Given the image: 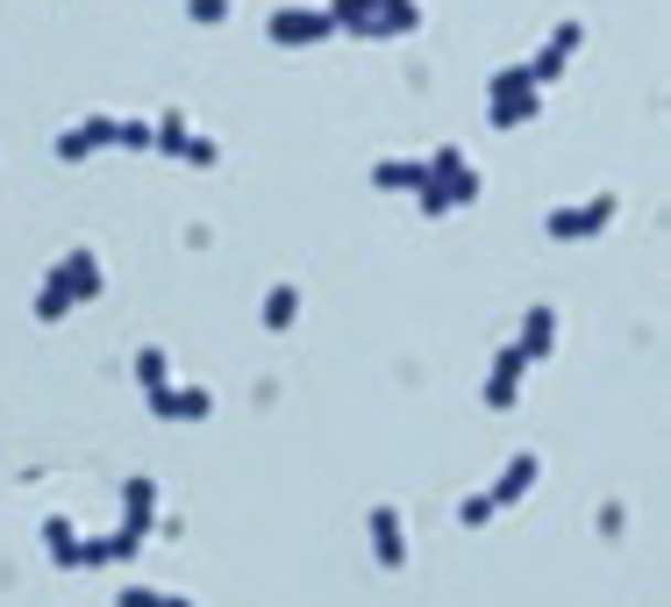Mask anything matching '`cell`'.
Listing matches in <instances>:
<instances>
[{"label":"cell","mask_w":671,"mask_h":607,"mask_svg":"<svg viewBox=\"0 0 671 607\" xmlns=\"http://www.w3.org/2000/svg\"><path fill=\"white\" fill-rule=\"evenodd\" d=\"M529 115H536V86H529L522 65H508L493 79V129H514V121H529Z\"/></svg>","instance_id":"1"},{"label":"cell","mask_w":671,"mask_h":607,"mask_svg":"<svg viewBox=\"0 0 671 607\" xmlns=\"http://www.w3.org/2000/svg\"><path fill=\"white\" fill-rule=\"evenodd\" d=\"M607 222H615V193H593L586 207H557V215H551V236H557V243H578V236H600Z\"/></svg>","instance_id":"2"},{"label":"cell","mask_w":671,"mask_h":607,"mask_svg":"<svg viewBox=\"0 0 671 607\" xmlns=\"http://www.w3.org/2000/svg\"><path fill=\"white\" fill-rule=\"evenodd\" d=\"M578 43H586V29H578V22H557V36H551V43H543V51L522 65V72H529V86H551L557 72L578 57Z\"/></svg>","instance_id":"3"},{"label":"cell","mask_w":671,"mask_h":607,"mask_svg":"<svg viewBox=\"0 0 671 607\" xmlns=\"http://www.w3.org/2000/svg\"><path fill=\"white\" fill-rule=\"evenodd\" d=\"M108 143H121V121L115 115H94V121H79V129L57 136V158L79 164V158H94V150H108Z\"/></svg>","instance_id":"4"},{"label":"cell","mask_w":671,"mask_h":607,"mask_svg":"<svg viewBox=\"0 0 671 607\" xmlns=\"http://www.w3.org/2000/svg\"><path fill=\"white\" fill-rule=\"evenodd\" d=\"M336 36V22H329V8L315 14V8H279L271 14V43H322Z\"/></svg>","instance_id":"5"},{"label":"cell","mask_w":671,"mask_h":607,"mask_svg":"<svg viewBox=\"0 0 671 607\" xmlns=\"http://www.w3.org/2000/svg\"><path fill=\"white\" fill-rule=\"evenodd\" d=\"M207 407H215L207 386H158L150 393V415H164V422H201Z\"/></svg>","instance_id":"6"},{"label":"cell","mask_w":671,"mask_h":607,"mask_svg":"<svg viewBox=\"0 0 671 607\" xmlns=\"http://www.w3.org/2000/svg\"><path fill=\"white\" fill-rule=\"evenodd\" d=\"M372 551H379V565H386V572L407 565V529H401V514H393V508H372Z\"/></svg>","instance_id":"7"},{"label":"cell","mask_w":671,"mask_h":607,"mask_svg":"<svg viewBox=\"0 0 671 607\" xmlns=\"http://www.w3.org/2000/svg\"><path fill=\"white\" fill-rule=\"evenodd\" d=\"M522 372H529V358L508 343V351L493 358V379H486V407H514V393H522Z\"/></svg>","instance_id":"8"},{"label":"cell","mask_w":671,"mask_h":607,"mask_svg":"<svg viewBox=\"0 0 671 607\" xmlns=\"http://www.w3.org/2000/svg\"><path fill=\"white\" fill-rule=\"evenodd\" d=\"M57 279H65L72 308H79V300H94V294H100V265H94V251H65V265H57Z\"/></svg>","instance_id":"9"},{"label":"cell","mask_w":671,"mask_h":607,"mask_svg":"<svg viewBox=\"0 0 671 607\" xmlns=\"http://www.w3.org/2000/svg\"><path fill=\"white\" fill-rule=\"evenodd\" d=\"M551 343H557V315H551V308H529V322H522V337H514V351L536 364V358H551Z\"/></svg>","instance_id":"10"},{"label":"cell","mask_w":671,"mask_h":607,"mask_svg":"<svg viewBox=\"0 0 671 607\" xmlns=\"http://www.w3.org/2000/svg\"><path fill=\"white\" fill-rule=\"evenodd\" d=\"M372 179H379L386 193H422V187H429V164H415V158H386Z\"/></svg>","instance_id":"11"},{"label":"cell","mask_w":671,"mask_h":607,"mask_svg":"<svg viewBox=\"0 0 671 607\" xmlns=\"http://www.w3.org/2000/svg\"><path fill=\"white\" fill-rule=\"evenodd\" d=\"M536 472H543V465H536V458H529V450H522V458H514L508 472H500V486H493V493H486V500H493V508H508V500H522L529 486H536Z\"/></svg>","instance_id":"12"},{"label":"cell","mask_w":671,"mask_h":607,"mask_svg":"<svg viewBox=\"0 0 671 607\" xmlns=\"http://www.w3.org/2000/svg\"><path fill=\"white\" fill-rule=\"evenodd\" d=\"M43 543H51L57 565H86V543H79V529H72L65 514H51V522H43Z\"/></svg>","instance_id":"13"},{"label":"cell","mask_w":671,"mask_h":607,"mask_svg":"<svg viewBox=\"0 0 671 607\" xmlns=\"http://www.w3.org/2000/svg\"><path fill=\"white\" fill-rule=\"evenodd\" d=\"M372 14H379V0H336L329 22H336V29H358V36H372Z\"/></svg>","instance_id":"14"},{"label":"cell","mask_w":671,"mask_h":607,"mask_svg":"<svg viewBox=\"0 0 671 607\" xmlns=\"http://www.w3.org/2000/svg\"><path fill=\"white\" fill-rule=\"evenodd\" d=\"M65 308H72V294H65V279H57V265H51V279H43V294H36V322H65Z\"/></svg>","instance_id":"15"},{"label":"cell","mask_w":671,"mask_h":607,"mask_svg":"<svg viewBox=\"0 0 671 607\" xmlns=\"http://www.w3.org/2000/svg\"><path fill=\"white\" fill-rule=\"evenodd\" d=\"M294 315H300V294L294 286H271L265 294V329H294Z\"/></svg>","instance_id":"16"},{"label":"cell","mask_w":671,"mask_h":607,"mask_svg":"<svg viewBox=\"0 0 671 607\" xmlns=\"http://www.w3.org/2000/svg\"><path fill=\"white\" fill-rule=\"evenodd\" d=\"M115 607H193V600H179V594H158V586H121Z\"/></svg>","instance_id":"17"},{"label":"cell","mask_w":671,"mask_h":607,"mask_svg":"<svg viewBox=\"0 0 671 607\" xmlns=\"http://www.w3.org/2000/svg\"><path fill=\"white\" fill-rule=\"evenodd\" d=\"M136 379H143V393L172 386V364H164V351H136Z\"/></svg>","instance_id":"18"},{"label":"cell","mask_w":671,"mask_h":607,"mask_svg":"<svg viewBox=\"0 0 671 607\" xmlns=\"http://www.w3.org/2000/svg\"><path fill=\"white\" fill-rule=\"evenodd\" d=\"M486 514H493V500H486V493H471V500H465V508H457V522H465V529H479V522H486Z\"/></svg>","instance_id":"19"},{"label":"cell","mask_w":671,"mask_h":607,"mask_svg":"<svg viewBox=\"0 0 671 607\" xmlns=\"http://www.w3.org/2000/svg\"><path fill=\"white\" fill-rule=\"evenodd\" d=\"M187 14H193V22H222L228 0H187Z\"/></svg>","instance_id":"20"}]
</instances>
